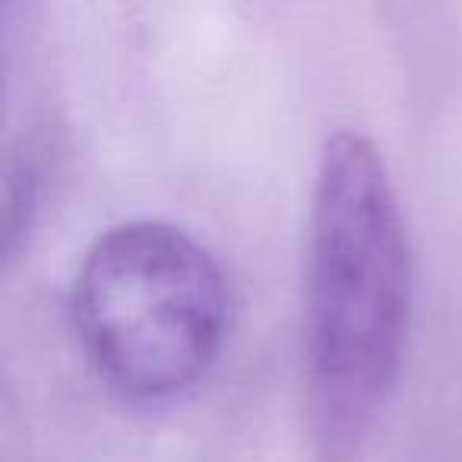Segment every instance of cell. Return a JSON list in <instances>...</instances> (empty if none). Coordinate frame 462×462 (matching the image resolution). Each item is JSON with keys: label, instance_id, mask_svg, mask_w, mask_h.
Listing matches in <instances>:
<instances>
[{"label": "cell", "instance_id": "cell-1", "mask_svg": "<svg viewBox=\"0 0 462 462\" xmlns=\"http://www.w3.org/2000/svg\"><path fill=\"white\" fill-rule=\"evenodd\" d=\"M304 310V411L320 462H352L393 396L411 317V247L367 136L327 140L314 180Z\"/></svg>", "mask_w": 462, "mask_h": 462}, {"label": "cell", "instance_id": "cell-2", "mask_svg": "<svg viewBox=\"0 0 462 462\" xmlns=\"http://www.w3.org/2000/svg\"><path fill=\"white\" fill-rule=\"evenodd\" d=\"M70 314L105 383L130 399H168L216 361L228 285L190 231L165 218H130L102 231L83 254Z\"/></svg>", "mask_w": 462, "mask_h": 462}, {"label": "cell", "instance_id": "cell-3", "mask_svg": "<svg viewBox=\"0 0 462 462\" xmlns=\"http://www.w3.org/2000/svg\"><path fill=\"white\" fill-rule=\"evenodd\" d=\"M39 206V165L29 149H16L7 159V180H4V251L16 254L23 231H29Z\"/></svg>", "mask_w": 462, "mask_h": 462}]
</instances>
